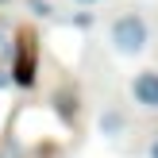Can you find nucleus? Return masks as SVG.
Returning a JSON list of instances; mask_svg holds the SVG:
<instances>
[{
    "mask_svg": "<svg viewBox=\"0 0 158 158\" xmlns=\"http://www.w3.org/2000/svg\"><path fill=\"white\" fill-rule=\"evenodd\" d=\"M112 43H116V50H123V54H139L147 46L143 15H120V19L112 23Z\"/></svg>",
    "mask_w": 158,
    "mask_h": 158,
    "instance_id": "f257e3e1",
    "label": "nucleus"
},
{
    "mask_svg": "<svg viewBox=\"0 0 158 158\" xmlns=\"http://www.w3.org/2000/svg\"><path fill=\"white\" fill-rule=\"evenodd\" d=\"M131 93H135V100L143 108H158V73H139L135 81H131Z\"/></svg>",
    "mask_w": 158,
    "mask_h": 158,
    "instance_id": "f03ea898",
    "label": "nucleus"
},
{
    "mask_svg": "<svg viewBox=\"0 0 158 158\" xmlns=\"http://www.w3.org/2000/svg\"><path fill=\"white\" fill-rule=\"evenodd\" d=\"M15 81H19V85H31V81H35V66H31V58H23L19 66H15Z\"/></svg>",
    "mask_w": 158,
    "mask_h": 158,
    "instance_id": "7ed1b4c3",
    "label": "nucleus"
},
{
    "mask_svg": "<svg viewBox=\"0 0 158 158\" xmlns=\"http://www.w3.org/2000/svg\"><path fill=\"white\" fill-rule=\"evenodd\" d=\"M100 127H104V131H120V116H104Z\"/></svg>",
    "mask_w": 158,
    "mask_h": 158,
    "instance_id": "20e7f679",
    "label": "nucleus"
},
{
    "mask_svg": "<svg viewBox=\"0 0 158 158\" xmlns=\"http://www.w3.org/2000/svg\"><path fill=\"white\" fill-rule=\"evenodd\" d=\"M31 12H35V15H46V12H50V4H46V0H31Z\"/></svg>",
    "mask_w": 158,
    "mask_h": 158,
    "instance_id": "39448f33",
    "label": "nucleus"
},
{
    "mask_svg": "<svg viewBox=\"0 0 158 158\" xmlns=\"http://www.w3.org/2000/svg\"><path fill=\"white\" fill-rule=\"evenodd\" d=\"M77 4H97V0H77Z\"/></svg>",
    "mask_w": 158,
    "mask_h": 158,
    "instance_id": "423d86ee",
    "label": "nucleus"
},
{
    "mask_svg": "<svg viewBox=\"0 0 158 158\" xmlns=\"http://www.w3.org/2000/svg\"><path fill=\"white\" fill-rule=\"evenodd\" d=\"M0 85H8V77H4V73H0Z\"/></svg>",
    "mask_w": 158,
    "mask_h": 158,
    "instance_id": "0eeeda50",
    "label": "nucleus"
},
{
    "mask_svg": "<svg viewBox=\"0 0 158 158\" xmlns=\"http://www.w3.org/2000/svg\"><path fill=\"white\" fill-rule=\"evenodd\" d=\"M151 154H154V158H158V143H154V151H151Z\"/></svg>",
    "mask_w": 158,
    "mask_h": 158,
    "instance_id": "6e6552de",
    "label": "nucleus"
},
{
    "mask_svg": "<svg viewBox=\"0 0 158 158\" xmlns=\"http://www.w3.org/2000/svg\"><path fill=\"white\" fill-rule=\"evenodd\" d=\"M0 4H8V0H0Z\"/></svg>",
    "mask_w": 158,
    "mask_h": 158,
    "instance_id": "1a4fd4ad",
    "label": "nucleus"
}]
</instances>
